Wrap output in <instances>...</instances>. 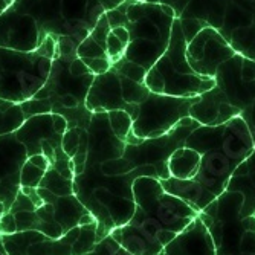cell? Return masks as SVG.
<instances>
[{"label": "cell", "mask_w": 255, "mask_h": 255, "mask_svg": "<svg viewBox=\"0 0 255 255\" xmlns=\"http://www.w3.org/2000/svg\"><path fill=\"white\" fill-rule=\"evenodd\" d=\"M185 147L200 154L196 176L188 180L168 177L159 182L168 194L182 199L197 213L226 190L237 165L254 150L248 126L239 117L222 126H205L193 130L185 139Z\"/></svg>", "instance_id": "6da1fadb"}, {"label": "cell", "mask_w": 255, "mask_h": 255, "mask_svg": "<svg viewBox=\"0 0 255 255\" xmlns=\"http://www.w3.org/2000/svg\"><path fill=\"white\" fill-rule=\"evenodd\" d=\"M134 213L110 234L133 255H160L199 213L182 199L168 194L159 179L141 176L133 182Z\"/></svg>", "instance_id": "7a4b0ae2"}, {"label": "cell", "mask_w": 255, "mask_h": 255, "mask_svg": "<svg viewBox=\"0 0 255 255\" xmlns=\"http://www.w3.org/2000/svg\"><path fill=\"white\" fill-rule=\"evenodd\" d=\"M187 40L183 37L179 18L171 26V35L164 52L157 63L147 72L145 86L150 92L170 97H199L211 90L217 81L196 74L187 58Z\"/></svg>", "instance_id": "3957f363"}, {"label": "cell", "mask_w": 255, "mask_h": 255, "mask_svg": "<svg viewBox=\"0 0 255 255\" xmlns=\"http://www.w3.org/2000/svg\"><path fill=\"white\" fill-rule=\"evenodd\" d=\"M52 60L38 49L20 52L0 48V100L21 104L29 101L48 81Z\"/></svg>", "instance_id": "277c9868"}, {"label": "cell", "mask_w": 255, "mask_h": 255, "mask_svg": "<svg viewBox=\"0 0 255 255\" xmlns=\"http://www.w3.org/2000/svg\"><path fill=\"white\" fill-rule=\"evenodd\" d=\"M0 237L8 255H86L98 242L97 222L74 228L61 239H51L38 231H21Z\"/></svg>", "instance_id": "5b68a950"}, {"label": "cell", "mask_w": 255, "mask_h": 255, "mask_svg": "<svg viewBox=\"0 0 255 255\" xmlns=\"http://www.w3.org/2000/svg\"><path fill=\"white\" fill-rule=\"evenodd\" d=\"M199 97L182 98L150 92L147 100L139 104V115L133 121L131 134L128 137L142 142L144 139L168 134L183 118L190 117V109L199 101Z\"/></svg>", "instance_id": "8992f818"}, {"label": "cell", "mask_w": 255, "mask_h": 255, "mask_svg": "<svg viewBox=\"0 0 255 255\" xmlns=\"http://www.w3.org/2000/svg\"><path fill=\"white\" fill-rule=\"evenodd\" d=\"M234 55L233 46L211 26L202 29L187 44V58L193 71L208 78H216L219 67Z\"/></svg>", "instance_id": "52a82bcc"}, {"label": "cell", "mask_w": 255, "mask_h": 255, "mask_svg": "<svg viewBox=\"0 0 255 255\" xmlns=\"http://www.w3.org/2000/svg\"><path fill=\"white\" fill-rule=\"evenodd\" d=\"M28 159L26 148L15 133L0 136V202L9 210L15 200L21 185L20 170Z\"/></svg>", "instance_id": "ba28073f"}, {"label": "cell", "mask_w": 255, "mask_h": 255, "mask_svg": "<svg viewBox=\"0 0 255 255\" xmlns=\"http://www.w3.org/2000/svg\"><path fill=\"white\" fill-rule=\"evenodd\" d=\"M41 43L37 21L15 9H5L0 14V48L20 52H32Z\"/></svg>", "instance_id": "9c48e42d"}, {"label": "cell", "mask_w": 255, "mask_h": 255, "mask_svg": "<svg viewBox=\"0 0 255 255\" xmlns=\"http://www.w3.org/2000/svg\"><path fill=\"white\" fill-rule=\"evenodd\" d=\"M86 109L90 113H109L113 110H126V103L123 100V89L120 81V74L112 67L109 72L94 77L87 95Z\"/></svg>", "instance_id": "30bf717a"}, {"label": "cell", "mask_w": 255, "mask_h": 255, "mask_svg": "<svg viewBox=\"0 0 255 255\" xmlns=\"http://www.w3.org/2000/svg\"><path fill=\"white\" fill-rule=\"evenodd\" d=\"M160 255H217L211 233L197 216L164 248Z\"/></svg>", "instance_id": "8fae6325"}, {"label": "cell", "mask_w": 255, "mask_h": 255, "mask_svg": "<svg viewBox=\"0 0 255 255\" xmlns=\"http://www.w3.org/2000/svg\"><path fill=\"white\" fill-rule=\"evenodd\" d=\"M15 137L18 142H21L29 154L37 145V154H41V141H49L55 150L61 148V139L63 134L55 133L52 126V113H43L34 115V117L25 120L15 131Z\"/></svg>", "instance_id": "7c38bea8"}, {"label": "cell", "mask_w": 255, "mask_h": 255, "mask_svg": "<svg viewBox=\"0 0 255 255\" xmlns=\"http://www.w3.org/2000/svg\"><path fill=\"white\" fill-rule=\"evenodd\" d=\"M223 103H229L225 90L214 86L211 90L205 92L199 97V101L194 103L190 109V117L194 121H199L205 126H220L219 117H220V107Z\"/></svg>", "instance_id": "4fadbf2b"}, {"label": "cell", "mask_w": 255, "mask_h": 255, "mask_svg": "<svg viewBox=\"0 0 255 255\" xmlns=\"http://www.w3.org/2000/svg\"><path fill=\"white\" fill-rule=\"evenodd\" d=\"M200 167V154L190 147H179L174 150L168 160L170 177L179 180L193 179Z\"/></svg>", "instance_id": "5bb4252c"}, {"label": "cell", "mask_w": 255, "mask_h": 255, "mask_svg": "<svg viewBox=\"0 0 255 255\" xmlns=\"http://www.w3.org/2000/svg\"><path fill=\"white\" fill-rule=\"evenodd\" d=\"M38 187L49 190L51 193H54L57 196H72V194H75L74 180L66 179L52 167L44 173V177L41 179Z\"/></svg>", "instance_id": "9a60e30c"}, {"label": "cell", "mask_w": 255, "mask_h": 255, "mask_svg": "<svg viewBox=\"0 0 255 255\" xmlns=\"http://www.w3.org/2000/svg\"><path fill=\"white\" fill-rule=\"evenodd\" d=\"M107 120L113 134L126 142L127 137L131 134L133 127V120L130 118V115L126 110H113L107 113Z\"/></svg>", "instance_id": "2e32d148"}, {"label": "cell", "mask_w": 255, "mask_h": 255, "mask_svg": "<svg viewBox=\"0 0 255 255\" xmlns=\"http://www.w3.org/2000/svg\"><path fill=\"white\" fill-rule=\"evenodd\" d=\"M121 89H123V100L126 104H141L147 100L150 90L145 84L134 83L123 75H120Z\"/></svg>", "instance_id": "e0dca14e"}, {"label": "cell", "mask_w": 255, "mask_h": 255, "mask_svg": "<svg viewBox=\"0 0 255 255\" xmlns=\"http://www.w3.org/2000/svg\"><path fill=\"white\" fill-rule=\"evenodd\" d=\"M100 173L104 176V177H118V176H126V174H130L133 170H134V165L131 162L121 156V157H115V159H109V160H104L103 164L100 165Z\"/></svg>", "instance_id": "ac0fdd59"}, {"label": "cell", "mask_w": 255, "mask_h": 255, "mask_svg": "<svg viewBox=\"0 0 255 255\" xmlns=\"http://www.w3.org/2000/svg\"><path fill=\"white\" fill-rule=\"evenodd\" d=\"M112 67L120 75H123V77H126V78H128V80H131L134 83H141V84L145 83V77H147L145 69L141 67V66H137V64H134V63H131V61H128V60H126L124 57L120 58L118 61H115L112 64Z\"/></svg>", "instance_id": "d6986e66"}, {"label": "cell", "mask_w": 255, "mask_h": 255, "mask_svg": "<svg viewBox=\"0 0 255 255\" xmlns=\"http://www.w3.org/2000/svg\"><path fill=\"white\" fill-rule=\"evenodd\" d=\"M225 23H228L229 28L236 31L239 28H249L252 25V15L242 8H239L236 3H231L226 6L225 14Z\"/></svg>", "instance_id": "ffe728a7"}, {"label": "cell", "mask_w": 255, "mask_h": 255, "mask_svg": "<svg viewBox=\"0 0 255 255\" xmlns=\"http://www.w3.org/2000/svg\"><path fill=\"white\" fill-rule=\"evenodd\" d=\"M86 255H133L128 251H126L112 236H107L95 243Z\"/></svg>", "instance_id": "44dd1931"}, {"label": "cell", "mask_w": 255, "mask_h": 255, "mask_svg": "<svg viewBox=\"0 0 255 255\" xmlns=\"http://www.w3.org/2000/svg\"><path fill=\"white\" fill-rule=\"evenodd\" d=\"M44 173L43 170L37 168L34 164L26 159V162L23 164L21 170H20V185L23 188H37L41 179L44 177Z\"/></svg>", "instance_id": "7402d4cb"}, {"label": "cell", "mask_w": 255, "mask_h": 255, "mask_svg": "<svg viewBox=\"0 0 255 255\" xmlns=\"http://www.w3.org/2000/svg\"><path fill=\"white\" fill-rule=\"evenodd\" d=\"M77 57L78 58H100V57H107V52L90 35H87L78 44Z\"/></svg>", "instance_id": "603a6c76"}, {"label": "cell", "mask_w": 255, "mask_h": 255, "mask_svg": "<svg viewBox=\"0 0 255 255\" xmlns=\"http://www.w3.org/2000/svg\"><path fill=\"white\" fill-rule=\"evenodd\" d=\"M226 3L223 0H213L210 3V9H208L206 14V20L208 26H211L214 29L222 28L225 25V14H226Z\"/></svg>", "instance_id": "cb8c5ba5"}, {"label": "cell", "mask_w": 255, "mask_h": 255, "mask_svg": "<svg viewBox=\"0 0 255 255\" xmlns=\"http://www.w3.org/2000/svg\"><path fill=\"white\" fill-rule=\"evenodd\" d=\"M180 28L183 32V37L187 40V43H190L202 29H205L208 26V23L202 18H193V17H180Z\"/></svg>", "instance_id": "d4e9b609"}, {"label": "cell", "mask_w": 255, "mask_h": 255, "mask_svg": "<svg viewBox=\"0 0 255 255\" xmlns=\"http://www.w3.org/2000/svg\"><path fill=\"white\" fill-rule=\"evenodd\" d=\"M81 131L80 128H67V131L63 134L61 139V148L63 151L69 156V157H74L78 151L80 147V137H81Z\"/></svg>", "instance_id": "484cf974"}, {"label": "cell", "mask_w": 255, "mask_h": 255, "mask_svg": "<svg viewBox=\"0 0 255 255\" xmlns=\"http://www.w3.org/2000/svg\"><path fill=\"white\" fill-rule=\"evenodd\" d=\"M110 25H109V21H107V17H106V12L97 20V23H95V26H94V29L90 31V37L94 38L103 49H106V41H107V37H109V34H110Z\"/></svg>", "instance_id": "4316f807"}, {"label": "cell", "mask_w": 255, "mask_h": 255, "mask_svg": "<svg viewBox=\"0 0 255 255\" xmlns=\"http://www.w3.org/2000/svg\"><path fill=\"white\" fill-rule=\"evenodd\" d=\"M87 69H89V72L97 77V75H101V74H106L109 72L110 69H112V61L109 57H100V58H81Z\"/></svg>", "instance_id": "83f0119b"}, {"label": "cell", "mask_w": 255, "mask_h": 255, "mask_svg": "<svg viewBox=\"0 0 255 255\" xmlns=\"http://www.w3.org/2000/svg\"><path fill=\"white\" fill-rule=\"evenodd\" d=\"M128 3H130V0H128V2H124L123 6H120L117 9L106 11V17H107V21H109V25H110V29L126 26L127 23H128L127 15H126V8L128 6Z\"/></svg>", "instance_id": "f1b7e54d"}, {"label": "cell", "mask_w": 255, "mask_h": 255, "mask_svg": "<svg viewBox=\"0 0 255 255\" xmlns=\"http://www.w3.org/2000/svg\"><path fill=\"white\" fill-rule=\"evenodd\" d=\"M57 51L61 58H71L74 54H77V48L74 44V40L69 35H60L57 43Z\"/></svg>", "instance_id": "f546056e"}, {"label": "cell", "mask_w": 255, "mask_h": 255, "mask_svg": "<svg viewBox=\"0 0 255 255\" xmlns=\"http://www.w3.org/2000/svg\"><path fill=\"white\" fill-rule=\"evenodd\" d=\"M154 3L170 6L174 11L176 18H180L183 15V11L191 3V0H154Z\"/></svg>", "instance_id": "4dcf8cb0"}, {"label": "cell", "mask_w": 255, "mask_h": 255, "mask_svg": "<svg viewBox=\"0 0 255 255\" xmlns=\"http://www.w3.org/2000/svg\"><path fill=\"white\" fill-rule=\"evenodd\" d=\"M57 106H61L66 110L78 109L80 107V97L75 94H71V92H64L61 97H58V103L55 106H52V109H55Z\"/></svg>", "instance_id": "1f68e13d"}, {"label": "cell", "mask_w": 255, "mask_h": 255, "mask_svg": "<svg viewBox=\"0 0 255 255\" xmlns=\"http://www.w3.org/2000/svg\"><path fill=\"white\" fill-rule=\"evenodd\" d=\"M69 74H71L74 78H81V77L89 75L90 72H89V69H87L86 63H84L81 58L75 57V58L71 61V64H69Z\"/></svg>", "instance_id": "d6a6232c"}, {"label": "cell", "mask_w": 255, "mask_h": 255, "mask_svg": "<svg viewBox=\"0 0 255 255\" xmlns=\"http://www.w3.org/2000/svg\"><path fill=\"white\" fill-rule=\"evenodd\" d=\"M242 80L245 83L255 81V61L249 58H242Z\"/></svg>", "instance_id": "836d02e7"}, {"label": "cell", "mask_w": 255, "mask_h": 255, "mask_svg": "<svg viewBox=\"0 0 255 255\" xmlns=\"http://www.w3.org/2000/svg\"><path fill=\"white\" fill-rule=\"evenodd\" d=\"M52 126H54L55 133H58V134H64L69 128L67 120L63 117V115H58V113H52Z\"/></svg>", "instance_id": "e575fe53"}, {"label": "cell", "mask_w": 255, "mask_h": 255, "mask_svg": "<svg viewBox=\"0 0 255 255\" xmlns=\"http://www.w3.org/2000/svg\"><path fill=\"white\" fill-rule=\"evenodd\" d=\"M28 160L31 162V164H34L37 168L43 170V171H48L52 165H51V162L49 159L46 157L44 154H34V156H29Z\"/></svg>", "instance_id": "d590c367"}, {"label": "cell", "mask_w": 255, "mask_h": 255, "mask_svg": "<svg viewBox=\"0 0 255 255\" xmlns=\"http://www.w3.org/2000/svg\"><path fill=\"white\" fill-rule=\"evenodd\" d=\"M112 34L117 37L126 46V48H127V44L130 43V34H128V31L124 26H121V28H113L112 29Z\"/></svg>", "instance_id": "8d00e7d4"}, {"label": "cell", "mask_w": 255, "mask_h": 255, "mask_svg": "<svg viewBox=\"0 0 255 255\" xmlns=\"http://www.w3.org/2000/svg\"><path fill=\"white\" fill-rule=\"evenodd\" d=\"M246 164H248V168H249V173L255 171V148L251 151V154L246 157Z\"/></svg>", "instance_id": "74e56055"}, {"label": "cell", "mask_w": 255, "mask_h": 255, "mask_svg": "<svg viewBox=\"0 0 255 255\" xmlns=\"http://www.w3.org/2000/svg\"><path fill=\"white\" fill-rule=\"evenodd\" d=\"M6 211H8V210H6V208H5V205H3L2 202H0V219L3 217V214H5Z\"/></svg>", "instance_id": "f35d334b"}, {"label": "cell", "mask_w": 255, "mask_h": 255, "mask_svg": "<svg viewBox=\"0 0 255 255\" xmlns=\"http://www.w3.org/2000/svg\"><path fill=\"white\" fill-rule=\"evenodd\" d=\"M0 255H8L5 248H3V243H2V237H0Z\"/></svg>", "instance_id": "ab89813d"}, {"label": "cell", "mask_w": 255, "mask_h": 255, "mask_svg": "<svg viewBox=\"0 0 255 255\" xmlns=\"http://www.w3.org/2000/svg\"><path fill=\"white\" fill-rule=\"evenodd\" d=\"M249 176H251V183L255 187V171H252V173H249Z\"/></svg>", "instance_id": "60d3db41"}, {"label": "cell", "mask_w": 255, "mask_h": 255, "mask_svg": "<svg viewBox=\"0 0 255 255\" xmlns=\"http://www.w3.org/2000/svg\"><path fill=\"white\" fill-rule=\"evenodd\" d=\"M141 2H150V3H154V0H141Z\"/></svg>", "instance_id": "b9f144b4"}, {"label": "cell", "mask_w": 255, "mask_h": 255, "mask_svg": "<svg viewBox=\"0 0 255 255\" xmlns=\"http://www.w3.org/2000/svg\"><path fill=\"white\" fill-rule=\"evenodd\" d=\"M248 2H255V0H248Z\"/></svg>", "instance_id": "7bdbcfd3"}, {"label": "cell", "mask_w": 255, "mask_h": 255, "mask_svg": "<svg viewBox=\"0 0 255 255\" xmlns=\"http://www.w3.org/2000/svg\"><path fill=\"white\" fill-rule=\"evenodd\" d=\"M2 12H3V11H2V9H0V14H2Z\"/></svg>", "instance_id": "ee69618b"}, {"label": "cell", "mask_w": 255, "mask_h": 255, "mask_svg": "<svg viewBox=\"0 0 255 255\" xmlns=\"http://www.w3.org/2000/svg\"><path fill=\"white\" fill-rule=\"evenodd\" d=\"M12 2H14V0H11V3H12Z\"/></svg>", "instance_id": "f6af8a7d"}, {"label": "cell", "mask_w": 255, "mask_h": 255, "mask_svg": "<svg viewBox=\"0 0 255 255\" xmlns=\"http://www.w3.org/2000/svg\"><path fill=\"white\" fill-rule=\"evenodd\" d=\"M223 2H226V0H223Z\"/></svg>", "instance_id": "bcb514c9"}]
</instances>
